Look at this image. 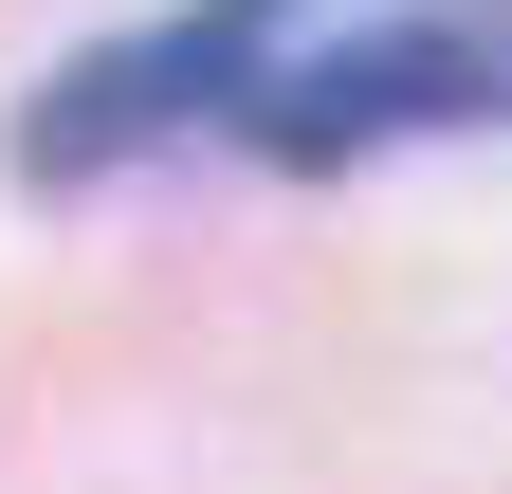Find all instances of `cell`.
Masks as SVG:
<instances>
[{"label":"cell","instance_id":"1","mask_svg":"<svg viewBox=\"0 0 512 494\" xmlns=\"http://www.w3.org/2000/svg\"><path fill=\"white\" fill-rule=\"evenodd\" d=\"M458 110H512L494 19H384V37H330V55H293V74H256L238 129L275 147V165H348V147L458 129Z\"/></svg>","mask_w":512,"mask_h":494},{"label":"cell","instance_id":"2","mask_svg":"<svg viewBox=\"0 0 512 494\" xmlns=\"http://www.w3.org/2000/svg\"><path fill=\"white\" fill-rule=\"evenodd\" d=\"M275 19H293V0H202V19L110 37L92 74H55V92H37L19 165H37V183H74V165H128L147 129H183V110H238L256 74H275Z\"/></svg>","mask_w":512,"mask_h":494}]
</instances>
